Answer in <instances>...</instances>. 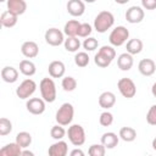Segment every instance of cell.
<instances>
[{
	"instance_id": "22",
	"label": "cell",
	"mask_w": 156,
	"mask_h": 156,
	"mask_svg": "<svg viewBox=\"0 0 156 156\" xmlns=\"http://www.w3.org/2000/svg\"><path fill=\"white\" fill-rule=\"evenodd\" d=\"M18 17L16 16V15H13V13H11L10 11H4L2 13H1V16H0V23H1V26L2 27H5V28H12V27H15L16 24H17V20Z\"/></svg>"
},
{
	"instance_id": "41",
	"label": "cell",
	"mask_w": 156,
	"mask_h": 156,
	"mask_svg": "<svg viewBox=\"0 0 156 156\" xmlns=\"http://www.w3.org/2000/svg\"><path fill=\"white\" fill-rule=\"evenodd\" d=\"M69 156H85L84 155V151L82 149H73L71 152H69Z\"/></svg>"
},
{
	"instance_id": "16",
	"label": "cell",
	"mask_w": 156,
	"mask_h": 156,
	"mask_svg": "<svg viewBox=\"0 0 156 156\" xmlns=\"http://www.w3.org/2000/svg\"><path fill=\"white\" fill-rule=\"evenodd\" d=\"M48 72L52 78H61L66 72V66L62 61H52L48 67Z\"/></svg>"
},
{
	"instance_id": "36",
	"label": "cell",
	"mask_w": 156,
	"mask_h": 156,
	"mask_svg": "<svg viewBox=\"0 0 156 156\" xmlns=\"http://www.w3.org/2000/svg\"><path fill=\"white\" fill-rule=\"evenodd\" d=\"M82 45H83L84 50H87V51H94V50L98 49L99 41H98V39H95L94 37H89V38L84 39V41H83Z\"/></svg>"
},
{
	"instance_id": "25",
	"label": "cell",
	"mask_w": 156,
	"mask_h": 156,
	"mask_svg": "<svg viewBox=\"0 0 156 156\" xmlns=\"http://www.w3.org/2000/svg\"><path fill=\"white\" fill-rule=\"evenodd\" d=\"M118 136L126 143H132L136 138V130L134 128H132V127H122L119 129Z\"/></svg>"
},
{
	"instance_id": "32",
	"label": "cell",
	"mask_w": 156,
	"mask_h": 156,
	"mask_svg": "<svg viewBox=\"0 0 156 156\" xmlns=\"http://www.w3.org/2000/svg\"><path fill=\"white\" fill-rule=\"evenodd\" d=\"M94 62H95V65L98 66V67H101V68H106V67H108L110 65H111V60L108 58V57H106L105 55H102L101 52H96L95 54V56H94Z\"/></svg>"
},
{
	"instance_id": "5",
	"label": "cell",
	"mask_w": 156,
	"mask_h": 156,
	"mask_svg": "<svg viewBox=\"0 0 156 156\" xmlns=\"http://www.w3.org/2000/svg\"><path fill=\"white\" fill-rule=\"evenodd\" d=\"M68 140L74 146H82L85 143V132L80 124H72L67 130Z\"/></svg>"
},
{
	"instance_id": "31",
	"label": "cell",
	"mask_w": 156,
	"mask_h": 156,
	"mask_svg": "<svg viewBox=\"0 0 156 156\" xmlns=\"http://www.w3.org/2000/svg\"><path fill=\"white\" fill-rule=\"evenodd\" d=\"M61 85H62V89L65 91H73L77 88V80L71 76H66L62 78Z\"/></svg>"
},
{
	"instance_id": "21",
	"label": "cell",
	"mask_w": 156,
	"mask_h": 156,
	"mask_svg": "<svg viewBox=\"0 0 156 156\" xmlns=\"http://www.w3.org/2000/svg\"><path fill=\"white\" fill-rule=\"evenodd\" d=\"M22 152V147L17 143L6 144L0 149V156H20Z\"/></svg>"
},
{
	"instance_id": "39",
	"label": "cell",
	"mask_w": 156,
	"mask_h": 156,
	"mask_svg": "<svg viewBox=\"0 0 156 156\" xmlns=\"http://www.w3.org/2000/svg\"><path fill=\"white\" fill-rule=\"evenodd\" d=\"M146 122L150 126H156V105H152L146 113Z\"/></svg>"
},
{
	"instance_id": "35",
	"label": "cell",
	"mask_w": 156,
	"mask_h": 156,
	"mask_svg": "<svg viewBox=\"0 0 156 156\" xmlns=\"http://www.w3.org/2000/svg\"><path fill=\"white\" fill-rule=\"evenodd\" d=\"M99 123L102 127H110L113 123V115L108 111H104L99 117Z\"/></svg>"
},
{
	"instance_id": "2",
	"label": "cell",
	"mask_w": 156,
	"mask_h": 156,
	"mask_svg": "<svg viewBox=\"0 0 156 156\" xmlns=\"http://www.w3.org/2000/svg\"><path fill=\"white\" fill-rule=\"evenodd\" d=\"M73 116H74V107H73V105L69 104V102H65L56 111L55 119H56L57 124H60L62 127H66V126H69L72 123Z\"/></svg>"
},
{
	"instance_id": "1",
	"label": "cell",
	"mask_w": 156,
	"mask_h": 156,
	"mask_svg": "<svg viewBox=\"0 0 156 156\" xmlns=\"http://www.w3.org/2000/svg\"><path fill=\"white\" fill-rule=\"evenodd\" d=\"M115 23V16L110 11H101L94 20V29L98 33H105Z\"/></svg>"
},
{
	"instance_id": "44",
	"label": "cell",
	"mask_w": 156,
	"mask_h": 156,
	"mask_svg": "<svg viewBox=\"0 0 156 156\" xmlns=\"http://www.w3.org/2000/svg\"><path fill=\"white\" fill-rule=\"evenodd\" d=\"M151 145H152V149H154V150H156V136L152 139V143H151Z\"/></svg>"
},
{
	"instance_id": "14",
	"label": "cell",
	"mask_w": 156,
	"mask_h": 156,
	"mask_svg": "<svg viewBox=\"0 0 156 156\" xmlns=\"http://www.w3.org/2000/svg\"><path fill=\"white\" fill-rule=\"evenodd\" d=\"M21 52L24 57L27 58H34L38 56L39 54V46L35 41H32V40H28V41H24L21 46Z\"/></svg>"
},
{
	"instance_id": "10",
	"label": "cell",
	"mask_w": 156,
	"mask_h": 156,
	"mask_svg": "<svg viewBox=\"0 0 156 156\" xmlns=\"http://www.w3.org/2000/svg\"><path fill=\"white\" fill-rule=\"evenodd\" d=\"M27 111L32 115H41L45 111V101L41 98H30L26 102Z\"/></svg>"
},
{
	"instance_id": "11",
	"label": "cell",
	"mask_w": 156,
	"mask_h": 156,
	"mask_svg": "<svg viewBox=\"0 0 156 156\" xmlns=\"http://www.w3.org/2000/svg\"><path fill=\"white\" fill-rule=\"evenodd\" d=\"M68 154V145L63 140H58L49 146L48 155L49 156H67Z\"/></svg>"
},
{
	"instance_id": "43",
	"label": "cell",
	"mask_w": 156,
	"mask_h": 156,
	"mask_svg": "<svg viewBox=\"0 0 156 156\" xmlns=\"http://www.w3.org/2000/svg\"><path fill=\"white\" fill-rule=\"evenodd\" d=\"M151 94H152V96L156 99V82L152 84V87H151Z\"/></svg>"
},
{
	"instance_id": "45",
	"label": "cell",
	"mask_w": 156,
	"mask_h": 156,
	"mask_svg": "<svg viewBox=\"0 0 156 156\" xmlns=\"http://www.w3.org/2000/svg\"><path fill=\"white\" fill-rule=\"evenodd\" d=\"M146 156H152V155H146Z\"/></svg>"
},
{
	"instance_id": "15",
	"label": "cell",
	"mask_w": 156,
	"mask_h": 156,
	"mask_svg": "<svg viewBox=\"0 0 156 156\" xmlns=\"http://www.w3.org/2000/svg\"><path fill=\"white\" fill-rule=\"evenodd\" d=\"M138 69H139V72H140L143 76L150 77V76H152V74L155 73V71H156V63H155V61L151 60V58H143V60L139 62V65H138Z\"/></svg>"
},
{
	"instance_id": "7",
	"label": "cell",
	"mask_w": 156,
	"mask_h": 156,
	"mask_svg": "<svg viewBox=\"0 0 156 156\" xmlns=\"http://www.w3.org/2000/svg\"><path fill=\"white\" fill-rule=\"evenodd\" d=\"M117 88L121 93V95L126 99H132L136 94V87L135 83L130 78H121L117 82Z\"/></svg>"
},
{
	"instance_id": "18",
	"label": "cell",
	"mask_w": 156,
	"mask_h": 156,
	"mask_svg": "<svg viewBox=\"0 0 156 156\" xmlns=\"http://www.w3.org/2000/svg\"><path fill=\"white\" fill-rule=\"evenodd\" d=\"M118 141H119V136H117V134L113 132H106L101 135V144L106 149L116 147L118 145Z\"/></svg>"
},
{
	"instance_id": "38",
	"label": "cell",
	"mask_w": 156,
	"mask_h": 156,
	"mask_svg": "<svg viewBox=\"0 0 156 156\" xmlns=\"http://www.w3.org/2000/svg\"><path fill=\"white\" fill-rule=\"evenodd\" d=\"M93 32V28L89 23H80L79 30H78V37L80 38H89Z\"/></svg>"
},
{
	"instance_id": "26",
	"label": "cell",
	"mask_w": 156,
	"mask_h": 156,
	"mask_svg": "<svg viewBox=\"0 0 156 156\" xmlns=\"http://www.w3.org/2000/svg\"><path fill=\"white\" fill-rule=\"evenodd\" d=\"M79 27H80V23L77 20H71V21L66 22V24L63 27V34H66L67 37H77Z\"/></svg>"
},
{
	"instance_id": "19",
	"label": "cell",
	"mask_w": 156,
	"mask_h": 156,
	"mask_svg": "<svg viewBox=\"0 0 156 156\" xmlns=\"http://www.w3.org/2000/svg\"><path fill=\"white\" fill-rule=\"evenodd\" d=\"M134 60L133 56L128 52H123L117 57V66L121 71H129L133 67Z\"/></svg>"
},
{
	"instance_id": "20",
	"label": "cell",
	"mask_w": 156,
	"mask_h": 156,
	"mask_svg": "<svg viewBox=\"0 0 156 156\" xmlns=\"http://www.w3.org/2000/svg\"><path fill=\"white\" fill-rule=\"evenodd\" d=\"M1 78L6 83H15L18 79V71L12 66H5L1 69Z\"/></svg>"
},
{
	"instance_id": "23",
	"label": "cell",
	"mask_w": 156,
	"mask_h": 156,
	"mask_svg": "<svg viewBox=\"0 0 156 156\" xmlns=\"http://www.w3.org/2000/svg\"><path fill=\"white\" fill-rule=\"evenodd\" d=\"M143 46H144L143 41H141L140 39H138V38L129 39V40L127 41V44H126L127 52L130 54L132 56H133V55H138V54H140L141 50H143Z\"/></svg>"
},
{
	"instance_id": "6",
	"label": "cell",
	"mask_w": 156,
	"mask_h": 156,
	"mask_svg": "<svg viewBox=\"0 0 156 156\" xmlns=\"http://www.w3.org/2000/svg\"><path fill=\"white\" fill-rule=\"evenodd\" d=\"M35 90H37V83L33 79L27 78L16 88V95L20 99L26 100V99H29L35 93Z\"/></svg>"
},
{
	"instance_id": "17",
	"label": "cell",
	"mask_w": 156,
	"mask_h": 156,
	"mask_svg": "<svg viewBox=\"0 0 156 156\" xmlns=\"http://www.w3.org/2000/svg\"><path fill=\"white\" fill-rule=\"evenodd\" d=\"M116 104V95L112 91H104L100 94L99 96V105L100 107L108 110L111 107H113V105Z\"/></svg>"
},
{
	"instance_id": "42",
	"label": "cell",
	"mask_w": 156,
	"mask_h": 156,
	"mask_svg": "<svg viewBox=\"0 0 156 156\" xmlns=\"http://www.w3.org/2000/svg\"><path fill=\"white\" fill-rule=\"evenodd\" d=\"M20 156H34V154L30 150H22V152H21Z\"/></svg>"
},
{
	"instance_id": "40",
	"label": "cell",
	"mask_w": 156,
	"mask_h": 156,
	"mask_svg": "<svg viewBox=\"0 0 156 156\" xmlns=\"http://www.w3.org/2000/svg\"><path fill=\"white\" fill-rule=\"evenodd\" d=\"M141 6L146 10H155L156 9V0H141Z\"/></svg>"
},
{
	"instance_id": "3",
	"label": "cell",
	"mask_w": 156,
	"mask_h": 156,
	"mask_svg": "<svg viewBox=\"0 0 156 156\" xmlns=\"http://www.w3.org/2000/svg\"><path fill=\"white\" fill-rule=\"evenodd\" d=\"M39 89L41 94V99L45 102H54L56 100V85L51 78H43L39 83Z\"/></svg>"
},
{
	"instance_id": "9",
	"label": "cell",
	"mask_w": 156,
	"mask_h": 156,
	"mask_svg": "<svg viewBox=\"0 0 156 156\" xmlns=\"http://www.w3.org/2000/svg\"><path fill=\"white\" fill-rule=\"evenodd\" d=\"M144 16H145V12L141 6H136V5L130 6L126 11V20H127V22H129L132 24L140 23L144 20Z\"/></svg>"
},
{
	"instance_id": "13",
	"label": "cell",
	"mask_w": 156,
	"mask_h": 156,
	"mask_svg": "<svg viewBox=\"0 0 156 156\" xmlns=\"http://www.w3.org/2000/svg\"><path fill=\"white\" fill-rule=\"evenodd\" d=\"M67 12L73 17H79L85 12V4L82 0H69L67 2Z\"/></svg>"
},
{
	"instance_id": "29",
	"label": "cell",
	"mask_w": 156,
	"mask_h": 156,
	"mask_svg": "<svg viewBox=\"0 0 156 156\" xmlns=\"http://www.w3.org/2000/svg\"><path fill=\"white\" fill-rule=\"evenodd\" d=\"M89 55L85 52V51H78L74 56V63L78 66V67H87L89 65Z\"/></svg>"
},
{
	"instance_id": "4",
	"label": "cell",
	"mask_w": 156,
	"mask_h": 156,
	"mask_svg": "<svg viewBox=\"0 0 156 156\" xmlns=\"http://www.w3.org/2000/svg\"><path fill=\"white\" fill-rule=\"evenodd\" d=\"M129 38V30L124 26H117L108 35V41L112 46H122L128 41Z\"/></svg>"
},
{
	"instance_id": "8",
	"label": "cell",
	"mask_w": 156,
	"mask_h": 156,
	"mask_svg": "<svg viewBox=\"0 0 156 156\" xmlns=\"http://www.w3.org/2000/svg\"><path fill=\"white\" fill-rule=\"evenodd\" d=\"M45 41L51 45V46H58L61 44L65 43V38H63V32H61L58 28H49L46 32H45Z\"/></svg>"
},
{
	"instance_id": "33",
	"label": "cell",
	"mask_w": 156,
	"mask_h": 156,
	"mask_svg": "<svg viewBox=\"0 0 156 156\" xmlns=\"http://www.w3.org/2000/svg\"><path fill=\"white\" fill-rule=\"evenodd\" d=\"M12 132V123L9 118L2 117L0 118V135L5 136L7 134H10Z\"/></svg>"
},
{
	"instance_id": "12",
	"label": "cell",
	"mask_w": 156,
	"mask_h": 156,
	"mask_svg": "<svg viewBox=\"0 0 156 156\" xmlns=\"http://www.w3.org/2000/svg\"><path fill=\"white\" fill-rule=\"evenodd\" d=\"M6 7H7V11H10L11 13H13L18 17L26 12L27 2L24 0H9L6 2Z\"/></svg>"
},
{
	"instance_id": "34",
	"label": "cell",
	"mask_w": 156,
	"mask_h": 156,
	"mask_svg": "<svg viewBox=\"0 0 156 156\" xmlns=\"http://www.w3.org/2000/svg\"><path fill=\"white\" fill-rule=\"evenodd\" d=\"M89 156H105L106 154V147L102 144H93L88 149Z\"/></svg>"
},
{
	"instance_id": "37",
	"label": "cell",
	"mask_w": 156,
	"mask_h": 156,
	"mask_svg": "<svg viewBox=\"0 0 156 156\" xmlns=\"http://www.w3.org/2000/svg\"><path fill=\"white\" fill-rule=\"evenodd\" d=\"M99 52H101L102 55H105L106 57H108L111 61H113V58L116 57V50L111 45H104V46H101L99 49Z\"/></svg>"
},
{
	"instance_id": "30",
	"label": "cell",
	"mask_w": 156,
	"mask_h": 156,
	"mask_svg": "<svg viewBox=\"0 0 156 156\" xmlns=\"http://www.w3.org/2000/svg\"><path fill=\"white\" fill-rule=\"evenodd\" d=\"M66 134H67V132H66L65 128H63L62 126H60V124L52 126L51 129H50V135H51V138L55 139V140H57V141H58V140H62Z\"/></svg>"
},
{
	"instance_id": "24",
	"label": "cell",
	"mask_w": 156,
	"mask_h": 156,
	"mask_svg": "<svg viewBox=\"0 0 156 156\" xmlns=\"http://www.w3.org/2000/svg\"><path fill=\"white\" fill-rule=\"evenodd\" d=\"M20 72L23 76H26V77L34 76L35 72H37V68H35L34 62H32L30 60H22L20 62Z\"/></svg>"
},
{
	"instance_id": "27",
	"label": "cell",
	"mask_w": 156,
	"mask_h": 156,
	"mask_svg": "<svg viewBox=\"0 0 156 156\" xmlns=\"http://www.w3.org/2000/svg\"><path fill=\"white\" fill-rule=\"evenodd\" d=\"M15 143H17L22 149L28 147L32 144V135H30V133H28V132H20V133H17Z\"/></svg>"
},
{
	"instance_id": "28",
	"label": "cell",
	"mask_w": 156,
	"mask_h": 156,
	"mask_svg": "<svg viewBox=\"0 0 156 156\" xmlns=\"http://www.w3.org/2000/svg\"><path fill=\"white\" fill-rule=\"evenodd\" d=\"M63 45L68 52H77L80 48V41L77 37H67V39H65Z\"/></svg>"
}]
</instances>
